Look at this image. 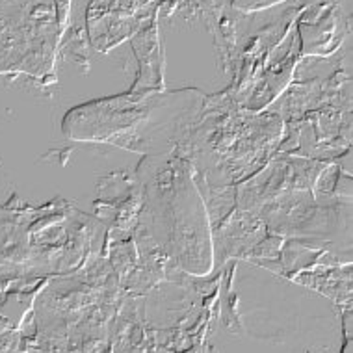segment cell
Listing matches in <instances>:
<instances>
[{
	"instance_id": "1",
	"label": "cell",
	"mask_w": 353,
	"mask_h": 353,
	"mask_svg": "<svg viewBox=\"0 0 353 353\" xmlns=\"http://www.w3.org/2000/svg\"><path fill=\"white\" fill-rule=\"evenodd\" d=\"M60 23L58 0H0V73H47Z\"/></svg>"
},
{
	"instance_id": "2",
	"label": "cell",
	"mask_w": 353,
	"mask_h": 353,
	"mask_svg": "<svg viewBox=\"0 0 353 353\" xmlns=\"http://www.w3.org/2000/svg\"><path fill=\"white\" fill-rule=\"evenodd\" d=\"M281 0H234V6L244 10V12H256V10H264L277 4Z\"/></svg>"
}]
</instances>
